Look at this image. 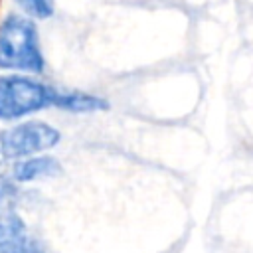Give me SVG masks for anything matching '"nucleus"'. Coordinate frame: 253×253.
<instances>
[{"mask_svg": "<svg viewBox=\"0 0 253 253\" xmlns=\"http://www.w3.org/2000/svg\"><path fill=\"white\" fill-rule=\"evenodd\" d=\"M61 142V130L42 119H24L0 130V156L16 162L47 154Z\"/></svg>", "mask_w": 253, "mask_h": 253, "instance_id": "3", "label": "nucleus"}, {"mask_svg": "<svg viewBox=\"0 0 253 253\" xmlns=\"http://www.w3.org/2000/svg\"><path fill=\"white\" fill-rule=\"evenodd\" d=\"M28 233L24 217L16 210H0V241Z\"/></svg>", "mask_w": 253, "mask_h": 253, "instance_id": "7", "label": "nucleus"}, {"mask_svg": "<svg viewBox=\"0 0 253 253\" xmlns=\"http://www.w3.org/2000/svg\"><path fill=\"white\" fill-rule=\"evenodd\" d=\"M59 111H67V113H77V115H87V113H103L111 109L109 99L89 93V91H81V89H57L55 95V107Z\"/></svg>", "mask_w": 253, "mask_h": 253, "instance_id": "5", "label": "nucleus"}, {"mask_svg": "<svg viewBox=\"0 0 253 253\" xmlns=\"http://www.w3.org/2000/svg\"><path fill=\"white\" fill-rule=\"evenodd\" d=\"M0 253H47V251L43 241L28 231L24 235L0 241Z\"/></svg>", "mask_w": 253, "mask_h": 253, "instance_id": "6", "label": "nucleus"}, {"mask_svg": "<svg viewBox=\"0 0 253 253\" xmlns=\"http://www.w3.org/2000/svg\"><path fill=\"white\" fill-rule=\"evenodd\" d=\"M61 174V162L51 154H38L24 160H16L10 166V178L16 184H32L38 180L53 178Z\"/></svg>", "mask_w": 253, "mask_h": 253, "instance_id": "4", "label": "nucleus"}, {"mask_svg": "<svg viewBox=\"0 0 253 253\" xmlns=\"http://www.w3.org/2000/svg\"><path fill=\"white\" fill-rule=\"evenodd\" d=\"M47 67L36 20L8 14L0 20V69L8 73L42 75Z\"/></svg>", "mask_w": 253, "mask_h": 253, "instance_id": "1", "label": "nucleus"}, {"mask_svg": "<svg viewBox=\"0 0 253 253\" xmlns=\"http://www.w3.org/2000/svg\"><path fill=\"white\" fill-rule=\"evenodd\" d=\"M24 16L32 20H47L55 12L53 0H14Z\"/></svg>", "mask_w": 253, "mask_h": 253, "instance_id": "8", "label": "nucleus"}, {"mask_svg": "<svg viewBox=\"0 0 253 253\" xmlns=\"http://www.w3.org/2000/svg\"><path fill=\"white\" fill-rule=\"evenodd\" d=\"M20 198V184H16L12 178L0 180V210H16Z\"/></svg>", "mask_w": 253, "mask_h": 253, "instance_id": "9", "label": "nucleus"}, {"mask_svg": "<svg viewBox=\"0 0 253 253\" xmlns=\"http://www.w3.org/2000/svg\"><path fill=\"white\" fill-rule=\"evenodd\" d=\"M57 89L36 75L0 73V123H18L53 109Z\"/></svg>", "mask_w": 253, "mask_h": 253, "instance_id": "2", "label": "nucleus"}]
</instances>
